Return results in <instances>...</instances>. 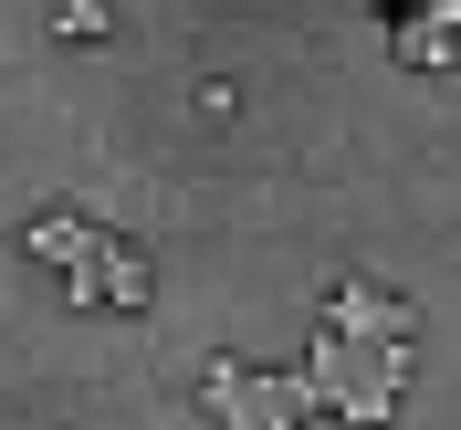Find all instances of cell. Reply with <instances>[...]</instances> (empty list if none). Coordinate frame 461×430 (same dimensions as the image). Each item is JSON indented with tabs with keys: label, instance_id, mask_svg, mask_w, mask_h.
<instances>
[{
	"label": "cell",
	"instance_id": "obj_1",
	"mask_svg": "<svg viewBox=\"0 0 461 430\" xmlns=\"http://www.w3.org/2000/svg\"><path fill=\"white\" fill-rule=\"evenodd\" d=\"M399 378H409V346H377V336H336V325H325L294 389H304V399H336L346 420H388V409H399Z\"/></svg>",
	"mask_w": 461,
	"mask_h": 430
},
{
	"label": "cell",
	"instance_id": "obj_2",
	"mask_svg": "<svg viewBox=\"0 0 461 430\" xmlns=\"http://www.w3.org/2000/svg\"><path fill=\"white\" fill-rule=\"evenodd\" d=\"M200 389H210V409H221L230 430H294V409H304L294 378H252V368H230V357H210Z\"/></svg>",
	"mask_w": 461,
	"mask_h": 430
},
{
	"label": "cell",
	"instance_id": "obj_3",
	"mask_svg": "<svg viewBox=\"0 0 461 430\" xmlns=\"http://www.w3.org/2000/svg\"><path fill=\"white\" fill-rule=\"evenodd\" d=\"M74 294H85V305L105 294L115 316H147V294H158V284H147V252H137V242H105V231H95V252L74 262Z\"/></svg>",
	"mask_w": 461,
	"mask_h": 430
},
{
	"label": "cell",
	"instance_id": "obj_4",
	"mask_svg": "<svg viewBox=\"0 0 461 430\" xmlns=\"http://www.w3.org/2000/svg\"><path fill=\"white\" fill-rule=\"evenodd\" d=\"M325 325H336V336H377V346L420 336V316H409L399 294H377V284H336V294H325Z\"/></svg>",
	"mask_w": 461,
	"mask_h": 430
},
{
	"label": "cell",
	"instance_id": "obj_5",
	"mask_svg": "<svg viewBox=\"0 0 461 430\" xmlns=\"http://www.w3.org/2000/svg\"><path fill=\"white\" fill-rule=\"evenodd\" d=\"M22 252H42V262H63V273H74V262L95 252V231L74 221V210H53V221H32V231H22Z\"/></svg>",
	"mask_w": 461,
	"mask_h": 430
},
{
	"label": "cell",
	"instance_id": "obj_6",
	"mask_svg": "<svg viewBox=\"0 0 461 430\" xmlns=\"http://www.w3.org/2000/svg\"><path fill=\"white\" fill-rule=\"evenodd\" d=\"M105 22H115L105 0H53V32H63V42H105Z\"/></svg>",
	"mask_w": 461,
	"mask_h": 430
}]
</instances>
